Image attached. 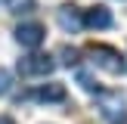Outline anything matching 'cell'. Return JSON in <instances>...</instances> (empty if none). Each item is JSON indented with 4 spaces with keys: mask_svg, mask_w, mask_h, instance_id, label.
<instances>
[{
    "mask_svg": "<svg viewBox=\"0 0 127 124\" xmlns=\"http://www.w3.org/2000/svg\"><path fill=\"white\" fill-rule=\"evenodd\" d=\"M96 109L105 118V124H127V99L118 90H99L96 93Z\"/></svg>",
    "mask_w": 127,
    "mask_h": 124,
    "instance_id": "1",
    "label": "cell"
},
{
    "mask_svg": "<svg viewBox=\"0 0 127 124\" xmlns=\"http://www.w3.org/2000/svg\"><path fill=\"white\" fill-rule=\"evenodd\" d=\"M87 56H90V62L96 68H102V71H109V74H121L127 68V59L115 47H105V43H90V47H87Z\"/></svg>",
    "mask_w": 127,
    "mask_h": 124,
    "instance_id": "2",
    "label": "cell"
},
{
    "mask_svg": "<svg viewBox=\"0 0 127 124\" xmlns=\"http://www.w3.org/2000/svg\"><path fill=\"white\" fill-rule=\"evenodd\" d=\"M56 19H59V28L68 31V34H78V31L84 28V12H81L74 3L59 6V9H56Z\"/></svg>",
    "mask_w": 127,
    "mask_h": 124,
    "instance_id": "3",
    "label": "cell"
},
{
    "mask_svg": "<svg viewBox=\"0 0 127 124\" xmlns=\"http://www.w3.org/2000/svg\"><path fill=\"white\" fill-rule=\"evenodd\" d=\"M43 37H47V31H43V25H37V22H22L16 28V40L22 43V47H28V50H37L43 43Z\"/></svg>",
    "mask_w": 127,
    "mask_h": 124,
    "instance_id": "4",
    "label": "cell"
},
{
    "mask_svg": "<svg viewBox=\"0 0 127 124\" xmlns=\"http://www.w3.org/2000/svg\"><path fill=\"white\" fill-rule=\"evenodd\" d=\"M56 68V62L50 59V56H25V59H19V74H50Z\"/></svg>",
    "mask_w": 127,
    "mask_h": 124,
    "instance_id": "5",
    "label": "cell"
},
{
    "mask_svg": "<svg viewBox=\"0 0 127 124\" xmlns=\"http://www.w3.org/2000/svg\"><path fill=\"white\" fill-rule=\"evenodd\" d=\"M84 25H87V28H109V25H112V12H109V6H102V3L90 6V9L84 12Z\"/></svg>",
    "mask_w": 127,
    "mask_h": 124,
    "instance_id": "6",
    "label": "cell"
},
{
    "mask_svg": "<svg viewBox=\"0 0 127 124\" xmlns=\"http://www.w3.org/2000/svg\"><path fill=\"white\" fill-rule=\"evenodd\" d=\"M31 96H34L37 102H65V96H68V93H65V87H62V84H56V81H53V84L37 87Z\"/></svg>",
    "mask_w": 127,
    "mask_h": 124,
    "instance_id": "7",
    "label": "cell"
},
{
    "mask_svg": "<svg viewBox=\"0 0 127 124\" xmlns=\"http://www.w3.org/2000/svg\"><path fill=\"white\" fill-rule=\"evenodd\" d=\"M6 6H9L12 16H28V12H34V0H6Z\"/></svg>",
    "mask_w": 127,
    "mask_h": 124,
    "instance_id": "8",
    "label": "cell"
},
{
    "mask_svg": "<svg viewBox=\"0 0 127 124\" xmlns=\"http://www.w3.org/2000/svg\"><path fill=\"white\" fill-rule=\"evenodd\" d=\"M59 56H62V65H68V68L78 65V50H74V47H62Z\"/></svg>",
    "mask_w": 127,
    "mask_h": 124,
    "instance_id": "9",
    "label": "cell"
},
{
    "mask_svg": "<svg viewBox=\"0 0 127 124\" xmlns=\"http://www.w3.org/2000/svg\"><path fill=\"white\" fill-rule=\"evenodd\" d=\"M78 84L84 87L87 93H93V96H96V93H99V87L93 84V78H90V74H87V71H78Z\"/></svg>",
    "mask_w": 127,
    "mask_h": 124,
    "instance_id": "10",
    "label": "cell"
},
{
    "mask_svg": "<svg viewBox=\"0 0 127 124\" xmlns=\"http://www.w3.org/2000/svg\"><path fill=\"white\" fill-rule=\"evenodd\" d=\"M9 87H12V71L9 68H0V96H6Z\"/></svg>",
    "mask_w": 127,
    "mask_h": 124,
    "instance_id": "11",
    "label": "cell"
},
{
    "mask_svg": "<svg viewBox=\"0 0 127 124\" xmlns=\"http://www.w3.org/2000/svg\"><path fill=\"white\" fill-rule=\"evenodd\" d=\"M0 124H16V121H12L9 115H0Z\"/></svg>",
    "mask_w": 127,
    "mask_h": 124,
    "instance_id": "12",
    "label": "cell"
}]
</instances>
